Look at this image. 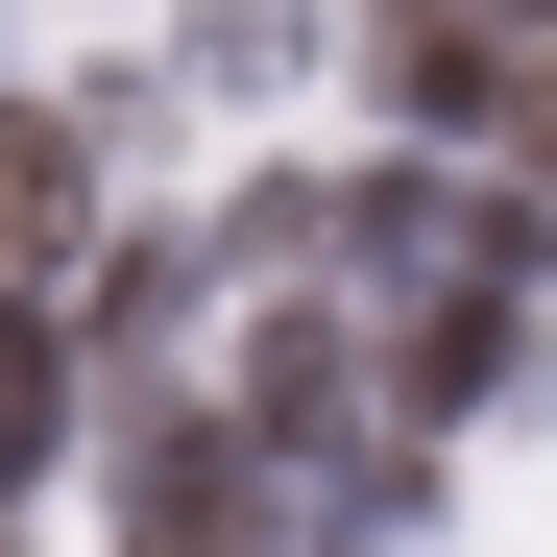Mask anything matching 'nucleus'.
Instances as JSON below:
<instances>
[{
    "instance_id": "2",
    "label": "nucleus",
    "mask_w": 557,
    "mask_h": 557,
    "mask_svg": "<svg viewBox=\"0 0 557 557\" xmlns=\"http://www.w3.org/2000/svg\"><path fill=\"white\" fill-rule=\"evenodd\" d=\"M49 436H73V339H49L25 292H0V509L49 485Z\"/></svg>"
},
{
    "instance_id": "3",
    "label": "nucleus",
    "mask_w": 557,
    "mask_h": 557,
    "mask_svg": "<svg viewBox=\"0 0 557 557\" xmlns=\"http://www.w3.org/2000/svg\"><path fill=\"white\" fill-rule=\"evenodd\" d=\"M292 73V0H195V98H267Z\"/></svg>"
},
{
    "instance_id": "1",
    "label": "nucleus",
    "mask_w": 557,
    "mask_h": 557,
    "mask_svg": "<svg viewBox=\"0 0 557 557\" xmlns=\"http://www.w3.org/2000/svg\"><path fill=\"white\" fill-rule=\"evenodd\" d=\"M49 267H98V146L49 98H0V292H49Z\"/></svg>"
},
{
    "instance_id": "4",
    "label": "nucleus",
    "mask_w": 557,
    "mask_h": 557,
    "mask_svg": "<svg viewBox=\"0 0 557 557\" xmlns=\"http://www.w3.org/2000/svg\"><path fill=\"white\" fill-rule=\"evenodd\" d=\"M0 557H25V533H0Z\"/></svg>"
}]
</instances>
